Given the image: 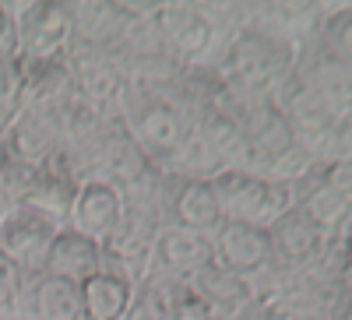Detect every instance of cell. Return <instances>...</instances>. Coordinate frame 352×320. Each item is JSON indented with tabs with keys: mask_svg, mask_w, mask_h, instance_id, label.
I'll return each instance as SVG.
<instances>
[{
	"mask_svg": "<svg viewBox=\"0 0 352 320\" xmlns=\"http://www.w3.org/2000/svg\"><path fill=\"white\" fill-rule=\"evenodd\" d=\"M78 183L81 180L74 176V172L60 159H56V162H50V165H43V169L32 172V180H28V187H25L18 205H32L43 215H50L53 222L64 225L67 215H71V205H74Z\"/></svg>",
	"mask_w": 352,
	"mask_h": 320,
	"instance_id": "obj_16",
	"label": "cell"
},
{
	"mask_svg": "<svg viewBox=\"0 0 352 320\" xmlns=\"http://www.w3.org/2000/svg\"><path fill=\"white\" fill-rule=\"evenodd\" d=\"M71 81L74 92L102 116H116L124 102V92L131 84V71L120 60V53H102V49H67Z\"/></svg>",
	"mask_w": 352,
	"mask_h": 320,
	"instance_id": "obj_7",
	"label": "cell"
},
{
	"mask_svg": "<svg viewBox=\"0 0 352 320\" xmlns=\"http://www.w3.org/2000/svg\"><path fill=\"white\" fill-rule=\"evenodd\" d=\"M131 21V4L120 0H81L71 4V46L116 53Z\"/></svg>",
	"mask_w": 352,
	"mask_h": 320,
	"instance_id": "obj_13",
	"label": "cell"
},
{
	"mask_svg": "<svg viewBox=\"0 0 352 320\" xmlns=\"http://www.w3.org/2000/svg\"><path fill=\"white\" fill-rule=\"evenodd\" d=\"M120 215H124V190L106 180L88 176L78 183L74 205H71V215L64 225H71L74 232H81V236L102 247L116 232V225H120Z\"/></svg>",
	"mask_w": 352,
	"mask_h": 320,
	"instance_id": "obj_12",
	"label": "cell"
},
{
	"mask_svg": "<svg viewBox=\"0 0 352 320\" xmlns=\"http://www.w3.org/2000/svg\"><path fill=\"white\" fill-rule=\"evenodd\" d=\"M169 320H219L208 306H204L187 285H176L173 288V310H169Z\"/></svg>",
	"mask_w": 352,
	"mask_h": 320,
	"instance_id": "obj_23",
	"label": "cell"
},
{
	"mask_svg": "<svg viewBox=\"0 0 352 320\" xmlns=\"http://www.w3.org/2000/svg\"><path fill=\"white\" fill-rule=\"evenodd\" d=\"M18 320H81V288L78 282L39 275L25 282Z\"/></svg>",
	"mask_w": 352,
	"mask_h": 320,
	"instance_id": "obj_15",
	"label": "cell"
},
{
	"mask_svg": "<svg viewBox=\"0 0 352 320\" xmlns=\"http://www.w3.org/2000/svg\"><path fill=\"white\" fill-rule=\"evenodd\" d=\"M310 39L335 60L352 67V8H320Z\"/></svg>",
	"mask_w": 352,
	"mask_h": 320,
	"instance_id": "obj_19",
	"label": "cell"
},
{
	"mask_svg": "<svg viewBox=\"0 0 352 320\" xmlns=\"http://www.w3.org/2000/svg\"><path fill=\"white\" fill-rule=\"evenodd\" d=\"M257 306H261V303H257ZM257 306H250V310H247L243 317H236V320H257Z\"/></svg>",
	"mask_w": 352,
	"mask_h": 320,
	"instance_id": "obj_26",
	"label": "cell"
},
{
	"mask_svg": "<svg viewBox=\"0 0 352 320\" xmlns=\"http://www.w3.org/2000/svg\"><path fill=\"white\" fill-rule=\"evenodd\" d=\"M268 240H272V253H275L272 275H296L320 260V253L328 247V232L292 205L268 225Z\"/></svg>",
	"mask_w": 352,
	"mask_h": 320,
	"instance_id": "obj_9",
	"label": "cell"
},
{
	"mask_svg": "<svg viewBox=\"0 0 352 320\" xmlns=\"http://www.w3.org/2000/svg\"><path fill=\"white\" fill-rule=\"evenodd\" d=\"M173 288L176 285L162 282L152 271H144V278L134 285V296H131V306H127L124 320H169Z\"/></svg>",
	"mask_w": 352,
	"mask_h": 320,
	"instance_id": "obj_20",
	"label": "cell"
},
{
	"mask_svg": "<svg viewBox=\"0 0 352 320\" xmlns=\"http://www.w3.org/2000/svg\"><path fill=\"white\" fill-rule=\"evenodd\" d=\"M212 260H215L212 236L162 225V232L155 236V247H152V257H148V271L169 285H190L194 275L201 268H208Z\"/></svg>",
	"mask_w": 352,
	"mask_h": 320,
	"instance_id": "obj_11",
	"label": "cell"
},
{
	"mask_svg": "<svg viewBox=\"0 0 352 320\" xmlns=\"http://www.w3.org/2000/svg\"><path fill=\"white\" fill-rule=\"evenodd\" d=\"M212 250H215V260L222 268H229L232 275H240L254 285H261L275 271V253H272L268 229H261V225L222 222L219 232L212 236Z\"/></svg>",
	"mask_w": 352,
	"mask_h": 320,
	"instance_id": "obj_10",
	"label": "cell"
},
{
	"mask_svg": "<svg viewBox=\"0 0 352 320\" xmlns=\"http://www.w3.org/2000/svg\"><path fill=\"white\" fill-rule=\"evenodd\" d=\"M60 222H53L32 205H11L0 215V253L18 268L25 282L46 275V257Z\"/></svg>",
	"mask_w": 352,
	"mask_h": 320,
	"instance_id": "obj_4",
	"label": "cell"
},
{
	"mask_svg": "<svg viewBox=\"0 0 352 320\" xmlns=\"http://www.w3.org/2000/svg\"><path fill=\"white\" fill-rule=\"evenodd\" d=\"M14 53L21 64H39L71 49V0H25L11 4Z\"/></svg>",
	"mask_w": 352,
	"mask_h": 320,
	"instance_id": "obj_3",
	"label": "cell"
},
{
	"mask_svg": "<svg viewBox=\"0 0 352 320\" xmlns=\"http://www.w3.org/2000/svg\"><path fill=\"white\" fill-rule=\"evenodd\" d=\"M212 190L219 197L226 222L268 229L282 212L292 208V187L254 169H222L212 180Z\"/></svg>",
	"mask_w": 352,
	"mask_h": 320,
	"instance_id": "obj_2",
	"label": "cell"
},
{
	"mask_svg": "<svg viewBox=\"0 0 352 320\" xmlns=\"http://www.w3.org/2000/svg\"><path fill=\"white\" fill-rule=\"evenodd\" d=\"M292 205L310 215L320 229L331 232L352 218V187L349 162H317L303 180L292 183Z\"/></svg>",
	"mask_w": 352,
	"mask_h": 320,
	"instance_id": "obj_5",
	"label": "cell"
},
{
	"mask_svg": "<svg viewBox=\"0 0 352 320\" xmlns=\"http://www.w3.org/2000/svg\"><path fill=\"white\" fill-rule=\"evenodd\" d=\"M0 215H4V208H0Z\"/></svg>",
	"mask_w": 352,
	"mask_h": 320,
	"instance_id": "obj_27",
	"label": "cell"
},
{
	"mask_svg": "<svg viewBox=\"0 0 352 320\" xmlns=\"http://www.w3.org/2000/svg\"><path fill=\"white\" fill-rule=\"evenodd\" d=\"M21 293H25V278L18 275V268L11 260L0 253V320H18Z\"/></svg>",
	"mask_w": 352,
	"mask_h": 320,
	"instance_id": "obj_22",
	"label": "cell"
},
{
	"mask_svg": "<svg viewBox=\"0 0 352 320\" xmlns=\"http://www.w3.org/2000/svg\"><path fill=\"white\" fill-rule=\"evenodd\" d=\"M0 53H14V18H11V4L0 0Z\"/></svg>",
	"mask_w": 352,
	"mask_h": 320,
	"instance_id": "obj_24",
	"label": "cell"
},
{
	"mask_svg": "<svg viewBox=\"0 0 352 320\" xmlns=\"http://www.w3.org/2000/svg\"><path fill=\"white\" fill-rule=\"evenodd\" d=\"M162 183V212L166 225L201 232V236H215L222 218L219 197L212 190V180H194V176H176V172H159Z\"/></svg>",
	"mask_w": 352,
	"mask_h": 320,
	"instance_id": "obj_8",
	"label": "cell"
},
{
	"mask_svg": "<svg viewBox=\"0 0 352 320\" xmlns=\"http://www.w3.org/2000/svg\"><path fill=\"white\" fill-rule=\"evenodd\" d=\"M78 288H81V320H124L134 296V282L106 268L88 275Z\"/></svg>",
	"mask_w": 352,
	"mask_h": 320,
	"instance_id": "obj_18",
	"label": "cell"
},
{
	"mask_svg": "<svg viewBox=\"0 0 352 320\" xmlns=\"http://www.w3.org/2000/svg\"><path fill=\"white\" fill-rule=\"evenodd\" d=\"M102 271V247L92 243L88 236L74 232L71 225H60L53 236L50 257H46V275L67 278V282H85L88 275Z\"/></svg>",
	"mask_w": 352,
	"mask_h": 320,
	"instance_id": "obj_17",
	"label": "cell"
},
{
	"mask_svg": "<svg viewBox=\"0 0 352 320\" xmlns=\"http://www.w3.org/2000/svg\"><path fill=\"white\" fill-rule=\"evenodd\" d=\"M0 155L25 165L43 169L60 159V120L56 109L43 102H25L21 113L11 120V127L0 137Z\"/></svg>",
	"mask_w": 352,
	"mask_h": 320,
	"instance_id": "obj_6",
	"label": "cell"
},
{
	"mask_svg": "<svg viewBox=\"0 0 352 320\" xmlns=\"http://www.w3.org/2000/svg\"><path fill=\"white\" fill-rule=\"evenodd\" d=\"M25 106V64L18 53H0V137Z\"/></svg>",
	"mask_w": 352,
	"mask_h": 320,
	"instance_id": "obj_21",
	"label": "cell"
},
{
	"mask_svg": "<svg viewBox=\"0 0 352 320\" xmlns=\"http://www.w3.org/2000/svg\"><path fill=\"white\" fill-rule=\"evenodd\" d=\"M257 320H303L300 313H292L289 306H282V303H264L261 299V306H257Z\"/></svg>",
	"mask_w": 352,
	"mask_h": 320,
	"instance_id": "obj_25",
	"label": "cell"
},
{
	"mask_svg": "<svg viewBox=\"0 0 352 320\" xmlns=\"http://www.w3.org/2000/svg\"><path fill=\"white\" fill-rule=\"evenodd\" d=\"M300 56V43L275 32L264 25L254 8H247V18L226 36V43L215 49L208 71L215 74L219 89L236 102L268 99L278 92V84L292 74Z\"/></svg>",
	"mask_w": 352,
	"mask_h": 320,
	"instance_id": "obj_1",
	"label": "cell"
},
{
	"mask_svg": "<svg viewBox=\"0 0 352 320\" xmlns=\"http://www.w3.org/2000/svg\"><path fill=\"white\" fill-rule=\"evenodd\" d=\"M190 293L208 306L219 320H236L243 317L250 306H257V293H254V282L232 275L229 268H222L219 260H212L208 268H201L194 275V282L187 285Z\"/></svg>",
	"mask_w": 352,
	"mask_h": 320,
	"instance_id": "obj_14",
	"label": "cell"
}]
</instances>
